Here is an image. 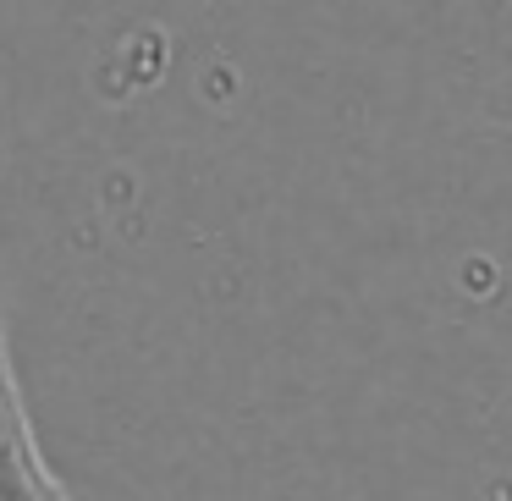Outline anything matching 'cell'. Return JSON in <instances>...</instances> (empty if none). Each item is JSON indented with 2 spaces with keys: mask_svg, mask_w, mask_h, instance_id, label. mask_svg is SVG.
I'll use <instances>...</instances> for the list:
<instances>
[]
</instances>
